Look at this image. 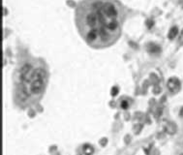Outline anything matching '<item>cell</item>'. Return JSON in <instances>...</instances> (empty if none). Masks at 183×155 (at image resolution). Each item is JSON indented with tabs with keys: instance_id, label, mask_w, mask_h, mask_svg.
I'll list each match as a JSON object with an SVG mask.
<instances>
[{
	"instance_id": "1",
	"label": "cell",
	"mask_w": 183,
	"mask_h": 155,
	"mask_svg": "<svg viewBox=\"0 0 183 155\" xmlns=\"http://www.w3.org/2000/svg\"><path fill=\"white\" fill-rule=\"evenodd\" d=\"M125 8L118 0H81L75 21L81 36L96 49L113 45L121 35Z\"/></svg>"
},
{
	"instance_id": "2",
	"label": "cell",
	"mask_w": 183,
	"mask_h": 155,
	"mask_svg": "<svg viewBox=\"0 0 183 155\" xmlns=\"http://www.w3.org/2000/svg\"><path fill=\"white\" fill-rule=\"evenodd\" d=\"M32 67L29 64H25L21 70V78L23 82H28L30 79H32Z\"/></svg>"
},
{
	"instance_id": "3",
	"label": "cell",
	"mask_w": 183,
	"mask_h": 155,
	"mask_svg": "<svg viewBox=\"0 0 183 155\" xmlns=\"http://www.w3.org/2000/svg\"><path fill=\"white\" fill-rule=\"evenodd\" d=\"M168 88L172 93H177L180 89V82L178 79L172 78L168 82Z\"/></svg>"
},
{
	"instance_id": "4",
	"label": "cell",
	"mask_w": 183,
	"mask_h": 155,
	"mask_svg": "<svg viewBox=\"0 0 183 155\" xmlns=\"http://www.w3.org/2000/svg\"><path fill=\"white\" fill-rule=\"evenodd\" d=\"M43 86H44V80H35L32 82L31 84V92L34 93V94H38L40 93L43 89Z\"/></svg>"
},
{
	"instance_id": "5",
	"label": "cell",
	"mask_w": 183,
	"mask_h": 155,
	"mask_svg": "<svg viewBox=\"0 0 183 155\" xmlns=\"http://www.w3.org/2000/svg\"><path fill=\"white\" fill-rule=\"evenodd\" d=\"M46 78V72L43 69L38 68L36 70L33 71V74H32V80H45Z\"/></svg>"
},
{
	"instance_id": "6",
	"label": "cell",
	"mask_w": 183,
	"mask_h": 155,
	"mask_svg": "<svg viewBox=\"0 0 183 155\" xmlns=\"http://www.w3.org/2000/svg\"><path fill=\"white\" fill-rule=\"evenodd\" d=\"M83 152L86 155H92L93 152H94V149H93V147L87 145H84L83 146Z\"/></svg>"
},
{
	"instance_id": "7",
	"label": "cell",
	"mask_w": 183,
	"mask_h": 155,
	"mask_svg": "<svg viewBox=\"0 0 183 155\" xmlns=\"http://www.w3.org/2000/svg\"><path fill=\"white\" fill-rule=\"evenodd\" d=\"M166 130L169 134H174L176 132V127L174 124L173 123H169L167 126H166Z\"/></svg>"
},
{
	"instance_id": "8",
	"label": "cell",
	"mask_w": 183,
	"mask_h": 155,
	"mask_svg": "<svg viewBox=\"0 0 183 155\" xmlns=\"http://www.w3.org/2000/svg\"><path fill=\"white\" fill-rule=\"evenodd\" d=\"M177 28L176 27H173L171 29V31H169V39H173L176 35H177Z\"/></svg>"
},
{
	"instance_id": "9",
	"label": "cell",
	"mask_w": 183,
	"mask_h": 155,
	"mask_svg": "<svg viewBox=\"0 0 183 155\" xmlns=\"http://www.w3.org/2000/svg\"><path fill=\"white\" fill-rule=\"evenodd\" d=\"M121 108H122V109H124V110L127 109V108H128V102H127V101H122V102H121Z\"/></svg>"
},
{
	"instance_id": "10",
	"label": "cell",
	"mask_w": 183,
	"mask_h": 155,
	"mask_svg": "<svg viewBox=\"0 0 183 155\" xmlns=\"http://www.w3.org/2000/svg\"><path fill=\"white\" fill-rule=\"evenodd\" d=\"M117 92H118V88H117V87H113V88L112 89V95L115 96L117 94Z\"/></svg>"
},
{
	"instance_id": "11",
	"label": "cell",
	"mask_w": 183,
	"mask_h": 155,
	"mask_svg": "<svg viewBox=\"0 0 183 155\" xmlns=\"http://www.w3.org/2000/svg\"><path fill=\"white\" fill-rule=\"evenodd\" d=\"M179 40H180V43L183 44V30L181 32V34H180V37H179Z\"/></svg>"
},
{
	"instance_id": "12",
	"label": "cell",
	"mask_w": 183,
	"mask_h": 155,
	"mask_svg": "<svg viewBox=\"0 0 183 155\" xmlns=\"http://www.w3.org/2000/svg\"><path fill=\"white\" fill-rule=\"evenodd\" d=\"M180 116H183V108L180 110Z\"/></svg>"
},
{
	"instance_id": "13",
	"label": "cell",
	"mask_w": 183,
	"mask_h": 155,
	"mask_svg": "<svg viewBox=\"0 0 183 155\" xmlns=\"http://www.w3.org/2000/svg\"><path fill=\"white\" fill-rule=\"evenodd\" d=\"M181 155H183V154H181Z\"/></svg>"
}]
</instances>
